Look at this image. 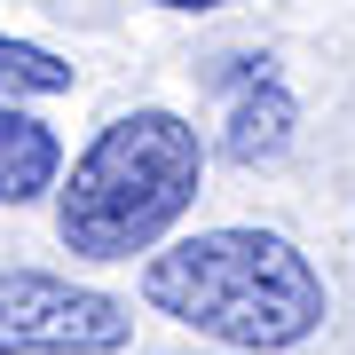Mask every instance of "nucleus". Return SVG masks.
<instances>
[{
	"instance_id": "1",
	"label": "nucleus",
	"mask_w": 355,
	"mask_h": 355,
	"mask_svg": "<svg viewBox=\"0 0 355 355\" xmlns=\"http://www.w3.org/2000/svg\"><path fill=\"white\" fill-rule=\"evenodd\" d=\"M142 300L198 340L284 355L324 324V277L277 229H198L142 268Z\"/></svg>"
},
{
	"instance_id": "2",
	"label": "nucleus",
	"mask_w": 355,
	"mask_h": 355,
	"mask_svg": "<svg viewBox=\"0 0 355 355\" xmlns=\"http://www.w3.org/2000/svg\"><path fill=\"white\" fill-rule=\"evenodd\" d=\"M205 142L182 111H127L71 158L55 190V237L79 261H135L198 205Z\"/></svg>"
},
{
	"instance_id": "3",
	"label": "nucleus",
	"mask_w": 355,
	"mask_h": 355,
	"mask_svg": "<svg viewBox=\"0 0 355 355\" xmlns=\"http://www.w3.org/2000/svg\"><path fill=\"white\" fill-rule=\"evenodd\" d=\"M127 340V300L48 268H0V355H111Z\"/></svg>"
},
{
	"instance_id": "4",
	"label": "nucleus",
	"mask_w": 355,
	"mask_h": 355,
	"mask_svg": "<svg viewBox=\"0 0 355 355\" xmlns=\"http://www.w3.org/2000/svg\"><path fill=\"white\" fill-rule=\"evenodd\" d=\"M292 127H300V103H292V87L261 64V71H253V87H245V95H237V111H229V142H221V150L237 158V166L284 158Z\"/></svg>"
},
{
	"instance_id": "5",
	"label": "nucleus",
	"mask_w": 355,
	"mask_h": 355,
	"mask_svg": "<svg viewBox=\"0 0 355 355\" xmlns=\"http://www.w3.org/2000/svg\"><path fill=\"white\" fill-rule=\"evenodd\" d=\"M55 174H64L55 127H40L32 111L0 103V205H32L40 190H55Z\"/></svg>"
},
{
	"instance_id": "6",
	"label": "nucleus",
	"mask_w": 355,
	"mask_h": 355,
	"mask_svg": "<svg viewBox=\"0 0 355 355\" xmlns=\"http://www.w3.org/2000/svg\"><path fill=\"white\" fill-rule=\"evenodd\" d=\"M64 87H71V64L55 48L0 32V103H32V95H64Z\"/></svg>"
},
{
	"instance_id": "7",
	"label": "nucleus",
	"mask_w": 355,
	"mask_h": 355,
	"mask_svg": "<svg viewBox=\"0 0 355 355\" xmlns=\"http://www.w3.org/2000/svg\"><path fill=\"white\" fill-rule=\"evenodd\" d=\"M158 8H182V16H205V8H237V0H158Z\"/></svg>"
}]
</instances>
